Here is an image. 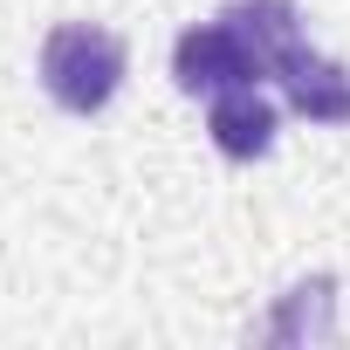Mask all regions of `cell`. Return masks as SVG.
I'll return each mask as SVG.
<instances>
[{
  "label": "cell",
  "instance_id": "cell-1",
  "mask_svg": "<svg viewBox=\"0 0 350 350\" xmlns=\"http://www.w3.org/2000/svg\"><path fill=\"white\" fill-rule=\"evenodd\" d=\"M124 42L110 28H90V21H69L42 42V90L69 110V117H96L110 110V96L124 90Z\"/></svg>",
  "mask_w": 350,
  "mask_h": 350
},
{
  "label": "cell",
  "instance_id": "cell-2",
  "mask_svg": "<svg viewBox=\"0 0 350 350\" xmlns=\"http://www.w3.org/2000/svg\"><path fill=\"white\" fill-rule=\"evenodd\" d=\"M172 76H179L186 96H220V90H254L268 76L261 49L220 14V21H200L172 42Z\"/></svg>",
  "mask_w": 350,
  "mask_h": 350
},
{
  "label": "cell",
  "instance_id": "cell-3",
  "mask_svg": "<svg viewBox=\"0 0 350 350\" xmlns=\"http://www.w3.org/2000/svg\"><path fill=\"white\" fill-rule=\"evenodd\" d=\"M268 76L282 83V103L295 117H309V124H350V69L329 62V55H316L309 42L282 49Z\"/></svg>",
  "mask_w": 350,
  "mask_h": 350
},
{
  "label": "cell",
  "instance_id": "cell-4",
  "mask_svg": "<svg viewBox=\"0 0 350 350\" xmlns=\"http://www.w3.org/2000/svg\"><path fill=\"white\" fill-rule=\"evenodd\" d=\"M206 131H213V151H220V158L247 165V158H268V151H275L282 110L261 96V83H254V90H220L213 110H206Z\"/></svg>",
  "mask_w": 350,
  "mask_h": 350
},
{
  "label": "cell",
  "instance_id": "cell-5",
  "mask_svg": "<svg viewBox=\"0 0 350 350\" xmlns=\"http://www.w3.org/2000/svg\"><path fill=\"white\" fill-rule=\"evenodd\" d=\"M227 21L261 49V62H268V69H275V55H282V49H295V42H302V14H295V0H234Z\"/></svg>",
  "mask_w": 350,
  "mask_h": 350
}]
</instances>
